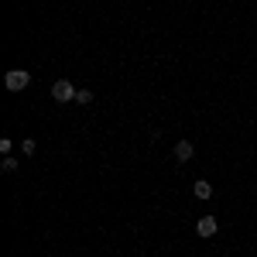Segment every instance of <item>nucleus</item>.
I'll use <instances>...</instances> for the list:
<instances>
[{"instance_id": "f257e3e1", "label": "nucleus", "mask_w": 257, "mask_h": 257, "mask_svg": "<svg viewBox=\"0 0 257 257\" xmlns=\"http://www.w3.org/2000/svg\"><path fill=\"white\" fill-rule=\"evenodd\" d=\"M28 82H31V72H24V69H11V72L4 76V86H7L11 93H21V89H28Z\"/></svg>"}, {"instance_id": "f03ea898", "label": "nucleus", "mask_w": 257, "mask_h": 257, "mask_svg": "<svg viewBox=\"0 0 257 257\" xmlns=\"http://www.w3.org/2000/svg\"><path fill=\"white\" fill-rule=\"evenodd\" d=\"M76 93H79V89H76L69 79H59L55 86H52V99H55V103H76Z\"/></svg>"}, {"instance_id": "7ed1b4c3", "label": "nucleus", "mask_w": 257, "mask_h": 257, "mask_svg": "<svg viewBox=\"0 0 257 257\" xmlns=\"http://www.w3.org/2000/svg\"><path fill=\"white\" fill-rule=\"evenodd\" d=\"M216 230H219V223H216V216H213V213L199 216V223H196V233H199V237H213Z\"/></svg>"}, {"instance_id": "20e7f679", "label": "nucleus", "mask_w": 257, "mask_h": 257, "mask_svg": "<svg viewBox=\"0 0 257 257\" xmlns=\"http://www.w3.org/2000/svg\"><path fill=\"white\" fill-rule=\"evenodd\" d=\"M192 155H196L192 141H178V144H175V161H178V165H189V161H192Z\"/></svg>"}, {"instance_id": "39448f33", "label": "nucleus", "mask_w": 257, "mask_h": 257, "mask_svg": "<svg viewBox=\"0 0 257 257\" xmlns=\"http://www.w3.org/2000/svg\"><path fill=\"white\" fill-rule=\"evenodd\" d=\"M192 192H196L199 199H213V185H209V182H206V178H199L196 185H192Z\"/></svg>"}, {"instance_id": "423d86ee", "label": "nucleus", "mask_w": 257, "mask_h": 257, "mask_svg": "<svg viewBox=\"0 0 257 257\" xmlns=\"http://www.w3.org/2000/svg\"><path fill=\"white\" fill-rule=\"evenodd\" d=\"M76 103H79V106H89V103H93V89H79V93H76Z\"/></svg>"}, {"instance_id": "0eeeda50", "label": "nucleus", "mask_w": 257, "mask_h": 257, "mask_svg": "<svg viewBox=\"0 0 257 257\" xmlns=\"http://www.w3.org/2000/svg\"><path fill=\"white\" fill-rule=\"evenodd\" d=\"M21 151H24V155H35V151H38L35 138H24V141H21Z\"/></svg>"}, {"instance_id": "6e6552de", "label": "nucleus", "mask_w": 257, "mask_h": 257, "mask_svg": "<svg viewBox=\"0 0 257 257\" xmlns=\"http://www.w3.org/2000/svg\"><path fill=\"white\" fill-rule=\"evenodd\" d=\"M0 168H4V172H18V158L4 155V161H0Z\"/></svg>"}, {"instance_id": "1a4fd4ad", "label": "nucleus", "mask_w": 257, "mask_h": 257, "mask_svg": "<svg viewBox=\"0 0 257 257\" xmlns=\"http://www.w3.org/2000/svg\"><path fill=\"white\" fill-rule=\"evenodd\" d=\"M11 148H14L11 138H0V155H11Z\"/></svg>"}]
</instances>
